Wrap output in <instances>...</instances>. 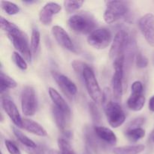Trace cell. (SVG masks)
Masks as SVG:
<instances>
[{"label": "cell", "mask_w": 154, "mask_h": 154, "mask_svg": "<svg viewBox=\"0 0 154 154\" xmlns=\"http://www.w3.org/2000/svg\"><path fill=\"white\" fill-rule=\"evenodd\" d=\"M48 93H49L51 100L54 102V106L58 108L59 109L61 110L63 112H64L65 114H67L69 117L71 114V110L69 105L67 104V102L64 99V98L59 93V92L57 90H56L53 87H49V89H48Z\"/></svg>", "instance_id": "e0dca14e"}, {"label": "cell", "mask_w": 154, "mask_h": 154, "mask_svg": "<svg viewBox=\"0 0 154 154\" xmlns=\"http://www.w3.org/2000/svg\"><path fill=\"white\" fill-rule=\"evenodd\" d=\"M126 138L132 142H136L145 136V130L142 128H136L126 130L125 132Z\"/></svg>", "instance_id": "603a6c76"}, {"label": "cell", "mask_w": 154, "mask_h": 154, "mask_svg": "<svg viewBox=\"0 0 154 154\" xmlns=\"http://www.w3.org/2000/svg\"><path fill=\"white\" fill-rule=\"evenodd\" d=\"M89 109H90V112L91 114L93 121L95 123H99L101 120V114L99 111L98 110V108L96 107V103L95 102H90L89 104Z\"/></svg>", "instance_id": "f1b7e54d"}, {"label": "cell", "mask_w": 154, "mask_h": 154, "mask_svg": "<svg viewBox=\"0 0 154 154\" xmlns=\"http://www.w3.org/2000/svg\"><path fill=\"white\" fill-rule=\"evenodd\" d=\"M2 105L14 124L18 128H23V119L14 102L8 98L3 97L2 99Z\"/></svg>", "instance_id": "4fadbf2b"}, {"label": "cell", "mask_w": 154, "mask_h": 154, "mask_svg": "<svg viewBox=\"0 0 154 154\" xmlns=\"http://www.w3.org/2000/svg\"><path fill=\"white\" fill-rule=\"evenodd\" d=\"M125 54L118 56L114 60V73L113 75L112 90L113 96L117 101H119L123 95V66H124Z\"/></svg>", "instance_id": "5b68a950"}, {"label": "cell", "mask_w": 154, "mask_h": 154, "mask_svg": "<svg viewBox=\"0 0 154 154\" xmlns=\"http://www.w3.org/2000/svg\"><path fill=\"white\" fill-rule=\"evenodd\" d=\"M23 2L25 3V4L31 5V4H33V3L37 2V1H34V0H24V1H23Z\"/></svg>", "instance_id": "d590c367"}, {"label": "cell", "mask_w": 154, "mask_h": 154, "mask_svg": "<svg viewBox=\"0 0 154 154\" xmlns=\"http://www.w3.org/2000/svg\"><path fill=\"white\" fill-rule=\"evenodd\" d=\"M5 145L8 151L10 154H21L20 150H19L17 146L10 140H5Z\"/></svg>", "instance_id": "4dcf8cb0"}, {"label": "cell", "mask_w": 154, "mask_h": 154, "mask_svg": "<svg viewBox=\"0 0 154 154\" xmlns=\"http://www.w3.org/2000/svg\"><path fill=\"white\" fill-rule=\"evenodd\" d=\"M41 41L40 32L37 29H33L32 32L31 42H30V48H31L32 54L35 55L39 50Z\"/></svg>", "instance_id": "cb8c5ba5"}, {"label": "cell", "mask_w": 154, "mask_h": 154, "mask_svg": "<svg viewBox=\"0 0 154 154\" xmlns=\"http://www.w3.org/2000/svg\"><path fill=\"white\" fill-rule=\"evenodd\" d=\"M21 108L24 115L33 116L37 109V99L34 88L26 86L21 93Z\"/></svg>", "instance_id": "ba28073f"}, {"label": "cell", "mask_w": 154, "mask_h": 154, "mask_svg": "<svg viewBox=\"0 0 154 154\" xmlns=\"http://www.w3.org/2000/svg\"><path fill=\"white\" fill-rule=\"evenodd\" d=\"M102 102L110 126L113 128L122 126L126 120V115L120 104L112 101V93L110 88L104 89Z\"/></svg>", "instance_id": "7a4b0ae2"}, {"label": "cell", "mask_w": 154, "mask_h": 154, "mask_svg": "<svg viewBox=\"0 0 154 154\" xmlns=\"http://www.w3.org/2000/svg\"><path fill=\"white\" fill-rule=\"evenodd\" d=\"M139 29L147 43L154 47V15L146 14L139 20Z\"/></svg>", "instance_id": "8fae6325"}, {"label": "cell", "mask_w": 154, "mask_h": 154, "mask_svg": "<svg viewBox=\"0 0 154 154\" xmlns=\"http://www.w3.org/2000/svg\"><path fill=\"white\" fill-rule=\"evenodd\" d=\"M153 64H154V57H153Z\"/></svg>", "instance_id": "74e56055"}, {"label": "cell", "mask_w": 154, "mask_h": 154, "mask_svg": "<svg viewBox=\"0 0 154 154\" xmlns=\"http://www.w3.org/2000/svg\"><path fill=\"white\" fill-rule=\"evenodd\" d=\"M23 128L30 133H32L38 136L45 137L48 135L46 130L39 123L29 119H23Z\"/></svg>", "instance_id": "ac0fdd59"}, {"label": "cell", "mask_w": 154, "mask_h": 154, "mask_svg": "<svg viewBox=\"0 0 154 154\" xmlns=\"http://www.w3.org/2000/svg\"><path fill=\"white\" fill-rule=\"evenodd\" d=\"M144 87L141 81H136L132 84V93L127 100V106L134 111H141L145 104Z\"/></svg>", "instance_id": "9c48e42d"}, {"label": "cell", "mask_w": 154, "mask_h": 154, "mask_svg": "<svg viewBox=\"0 0 154 154\" xmlns=\"http://www.w3.org/2000/svg\"><path fill=\"white\" fill-rule=\"evenodd\" d=\"M112 38L111 32L106 28L96 29L89 35L87 42L96 49L103 50L108 48Z\"/></svg>", "instance_id": "52a82bcc"}, {"label": "cell", "mask_w": 154, "mask_h": 154, "mask_svg": "<svg viewBox=\"0 0 154 154\" xmlns=\"http://www.w3.org/2000/svg\"><path fill=\"white\" fill-rule=\"evenodd\" d=\"M17 84L16 81L9 77L8 75H5L3 72H0V91L2 94L5 91L8 89H14L17 87Z\"/></svg>", "instance_id": "44dd1931"}, {"label": "cell", "mask_w": 154, "mask_h": 154, "mask_svg": "<svg viewBox=\"0 0 154 154\" xmlns=\"http://www.w3.org/2000/svg\"><path fill=\"white\" fill-rule=\"evenodd\" d=\"M60 151L62 154H76L67 139L60 138L57 141Z\"/></svg>", "instance_id": "484cf974"}, {"label": "cell", "mask_w": 154, "mask_h": 154, "mask_svg": "<svg viewBox=\"0 0 154 154\" xmlns=\"http://www.w3.org/2000/svg\"><path fill=\"white\" fill-rule=\"evenodd\" d=\"M144 119L143 118V117H138V118H135V120L129 122V123H128L127 126H126V130H129V129L141 128V126L144 124Z\"/></svg>", "instance_id": "1f68e13d"}, {"label": "cell", "mask_w": 154, "mask_h": 154, "mask_svg": "<svg viewBox=\"0 0 154 154\" xmlns=\"http://www.w3.org/2000/svg\"><path fill=\"white\" fill-rule=\"evenodd\" d=\"M129 11L127 2L108 1L106 9L104 13V20L108 24H111L126 16Z\"/></svg>", "instance_id": "277c9868"}, {"label": "cell", "mask_w": 154, "mask_h": 154, "mask_svg": "<svg viewBox=\"0 0 154 154\" xmlns=\"http://www.w3.org/2000/svg\"><path fill=\"white\" fill-rule=\"evenodd\" d=\"M52 114L57 127L59 128L60 131L65 133L66 132V121H67V119L69 117L56 106H53Z\"/></svg>", "instance_id": "d6986e66"}, {"label": "cell", "mask_w": 154, "mask_h": 154, "mask_svg": "<svg viewBox=\"0 0 154 154\" xmlns=\"http://www.w3.org/2000/svg\"><path fill=\"white\" fill-rule=\"evenodd\" d=\"M84 1H65L64 6L66 12L69 14L75 11L82 6Z\"/></svg>", "instance_id": "83f0119b"}, {"label": "cell", "mask_w": 154, "mask_h": 154, "mask_svg": "<svg viewBox=\"0 0 154 154\" xmlns=\"http://www.w3.org/2000/svg\"><path fill=\"white\" fill-rule=\"evenodd\" d=\"M149 109L154 112V96H152L149 100Z\"/></svg>", "instance_id": "836d02e7"}, {"label": "cell", "mask_w": 154, "mask_h": 154, "mask_svg": "<svg viewBox=\"0 0 154 154\" xmlns=\"http://www.w3.org/2000/svg\"><path fill=\"white\" fill-rule=\"evenodd\" d=\"M82 77L85 83L89 95L95 103H99L102 100V93L93 69L86 65L82 72Z\"/></svg>", "instance_id": "8992f818"}, {"label": "cell", "mask_w": 154, "mask_h": 154, "mask_svg": "<svg viewBox=\"0 0 154 154\" xmlns=\"http://www.w3.org/2000/svg\"><path fill=\"white\" fill-rule=\"evenodd\" d=\"M153 142H154V132H153Z\"/></svg>", "instance_id": "8d00e7d4"}, {"label": "cell", "mask_w": 154, "mask_h": 154, "mask_svg": "<svg viewBox=\"0 0 154 154\" xmlns=\"http://www.w3.org/2000/svg\"><path fill=\"white\" fill-rule=\"evenodd\" d=\"M148 65V59L143 55L141 51H138L136 54V66L139 69H144Z\"/></svg>", "instance_id": "f546056e"}, {"label": "cell", "mask_w": 154, "mask_h": 154, "mask_svg": "<svg viewBox=\"0 0 154 154\" xmlns=\"http://www.w3.org/2000/svg\"><path fill=\"white\" fill-rule=\"evenodd\" d=\"M69 27L74 32L79 34H90L96 29V23L94 18L88 13H79L74 14L68 21Z\"/></svg>", "instance_id": "3957f363"}, {"label": "cell", "mask_w": 154, "mask_h": 154, "mask_svg": "<svg viewBox=\"0 0 154 154\" xmlns=\"http://www.w3.org/2000/svg\"><path fill=\"white\" fill-rule=\"evenodd\" d=\"M144 149L145 146L143 144H138L115 147L113 152L114 154H139L144 151Z\"/></svg>", "instance_id": "ffe728a7"}, {"label": "cell", "mask_w": 154, "mask_h": 154, "mask_svg": "<svg viewBox=\"0 0 154 154\" xmlns=\"http://www.w3.org/2000/svg\"><path fill=\"white\" fill-rule=\"evenodd\" d=\"M129 40V35L124 30H119L114 36L112 45L109 52L110 58L114 60L118 56L125 54L124 51L126 48Z\"/></svg>", "instance_id": "30bf717a"}, {"label": "cell", "mask_w": 154, "mask_h": 154, "mask_svg": "<svg viewBox=\"0 0 154 154\" xmlns=\"http://www.w3.org/2000/svg\"><path fill=\"white\" fill-rule=\"evenodd\" d=\"M48 154H62V153L61 152L59 151V150H53V149H51V150H50L49 151H48Z\"/></svg>", "instance_id": "e575fe53"}, {"label": "cell", "mask_w": 154, "mask_h": 154, "mask_svg": "<svg viewBox=\"0 0 154 154\" xmlns=\"http://www.w3.org/2000/svg\"><path fill=\"white\" fill-rule=\"evenodd\" d=\"M62 8L56 2H48L39 12V20L44 25L48 26L52 23L53 16L61 11Z\"/></svg>", "instance_id": "9a60e30c"}, {"label": "cell", "mask_w": 154, "mask_h": 154, "mask_svg": "<svg viewBox=\"0 0 154 154\" xmlns=\"http://www.w3.org/2000/svg\"><path fill=\"white\" fill-rule=\"evenodd\" d=\"M24 150L28 154H45V150L41 146H37L35 148H29V147H23Z\"/></svg>", "instance_id": "d6a6232c"}, {"label": "cell", "mask_w": 154, "mask_h": 154, "mask_svg": "<svg viewBox=\"0 0 154 154\" xmlns=\"http://www.w3.org/2000/svg\"><path fill=\"white\" fill-rule=\"evenodd\" d=\"M2 8L8 15H14L19 13L20 8L16 4L8 1H2Z\"/></svg>", "instance_id": "d4e9b609"}, {"label": "cell", "mask_w": 154, "mask_h": 154, "mask_svg": "<svg viewBox=\"0 0 154 154\" xmlns=\"http://www.w3.org/2000/svg\"><path fill=\"white\" fill-rule=\"evenodd\" d=\"M93 131L98 138L105 141L107 144L110 145H114L117 144V136L114 132L108 128L105 127V126H96L93 129Z\"/></svg>", "instance_id": "2e32d148"}, {"label": "cell", "mask_w": 154, "mask_h": 154, "mask_svg": "<svg viewBox=\"0 0 154 154\" xmlns=\"http://www.w3.org/2000/svg\"><path fill=\"white\" fill-rule=\"evenodd\" d=\"M0 26L8 35V37L13 44L15 49L24 57L26 61L32 60V51L28 43L26 35L14 23L9 22L2 17L0 18Z\"/></svg>", "instance_id": "6da1fadb"}, {"label": "cell", "mask_w": 154, "mask_h": 154, "mask_svg": "<svg viewBox=\"0 0 154 154\" xmlns=\"http://www.w3.org/2000/svg\"><path fill=\"white\" fill-rule=\"evenodd\" d=\"M11 59L12 60H13L14 63H15V65H16L20 69H21V70L23 71L26 70L27 67H28L27 63L25 59H24V57H23L20 54H19V53L17 52H14L13 54H12Z\"/></svg>", "instance_id": "4316f807"}, {"label": "cell", "mask_w": 154, "mask_h": 154, "mask_svg": "<svg viewBox=\"0 0 154 154\" xmlns=\"http://www.w3.org/2000/svg\"><path fill=\"white\" fill-rule=\"evenodd\" d=\"M52 75L59 87L62 89L65 94L69 98L75 96L78 93V88L75 83L72 82L67 76L59 73L58 72H52Z\"/></svg>", "instance_id": "7c38bea8"}, {"label": "cell", "mask_w": 154, "mask_h": 154, "mask_svg": "<svg viewBox=\"0 0 154 154\" xmlns=\"http://www.w3.org/2000/svg\"><path fill=\"white\" fill-rule=\"evenodd\" d=\"M52 35L57 43L65 49L75 52V48L70 36L66 30L60 26H54L52 28Z\"/></svg>", "instance_id": "5bb4252c"}, {"label": "cell", "mask_w": 154, "mask_h": 154, "mask_svg": "<svg viewBox=\"0 0 154 154\" xmlns=\"http://www.w3.org/2000/svg\"><path fill=\"white\" fill-rule=\"evenodd\" d=\"M13 132L15 137L17 138L18 141L22 144V145L23 147H29V148H35V147H36L38 146L32 140L29 138L26 135H24L21 131H20L17 128L13 127Z\"/></svg>", "instance_id": "7402d4cb"}]
</instances>
